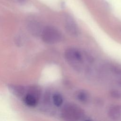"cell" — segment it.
I'll return each instance as SVG.
<instances>
[{
    "instance_id": "cell-1",
    "label": "cell",
    "mask_w": 121,
    "mask_h": 121,
    "mask_svg": "<svg viewBox=\"0 0 121 121\" xmlns=\"http://www.w3.org/2000/svg\"><path fill=\"white\" fill-rule=\"evenodd\" d=\"M64 57L67 62L73 68L79 70L81 69L83 62V58L81 52L74 48L67 49L64 53Z\"/></svg>"
},
{
    "instance_id": "cell-2",
    "label": "cell",
    "mask_w": 121,
    "mask_h": 121,
    "mask_svg": "<svg viewBox=\"0 0 121 121\" xmlns=\"http://www.w3.org/2000/svg\"><path fill=\"white\" fill-rule=\"evenodd\" d=\"M41 36L43 41L48 44L59 43L62 39V35L60 32L52 26H47L44 27Z\"/></svg>"
},
{
    "instance_id": "cell-3",
    "label": "cell",
    "mask_w": 121,
    "mask_h": 121,
    "mask_svg": "<svg viewBox=\"0 0 121 121\" xmlns=\"http://www.w3.org/2000/svg\"><path fill=\"white\" fill-rule=\"evenodd\" d=\"M80 109L76 105H68L64 109L63 114L65 118L69 121H76L78 120L82 114Z\"/></svg>"
},
{
    "instance_id": "cell-4",
    "label": "cell",
    "mask_w": 121,
    "mask_h": 121,
    "mask_svg": "<svg viewBox=\"0 0 121 121\" xmlns=\"http://www.w3.org/2000/svg\"><path fill=\"white\" fill-rule=\"evenodd\" d=\"M65 28L67 32L72 36H77L78 35L79 30L73 18L69 15H66L64 19Z\"/></svg>"
},
{
    "instance_id": "cell-5",
    "label": "cell",
    "mask_w": 121,
    "mask_h": 121,
    "mask_svg": "<svg viewBox=\"0 0 121 121\" xmlns=\"http://www.w3.org/2000/svg\"><path fill=\"white\" fill-rule=\"evenodd\" d=\"M27 29L29 32L34 36H41L43 27L38 22L31 21L27 24Z\"/></svg>"
},
{
    "instance_id": "cell-6",
    "label": "cell",
    "mask_w": 121,
    "mask_h": 121,
    "mask_svg": "<svg viewBox=\"0 0 121 121\" xmlns=\"http://www.w3.org/2000/svg\"><path fill=\"white\" fill-rule=\"evenodd\" d=\"M9 92L17 97H23L26 94V88L20 85L9 84L8 86Z\"/></svg>"
},
{
    "instance_id": "cell-7",
    "label": "cell",
    "mask_w": 121,
    "mask_h": 121,
    "mask_svg": "<svg viewBox=\"0 0 121 121\" xmlns=\"http://www.w3.org/2000/svg\"><path fill=\"white\" fill-rule=\"evenodd\" d=\"M23 98L24 103L26 106L30 107H34L36 106L39 100V99L35 96L26 93Z\"/></svg>"
},
{
    "instance_id": "cell-8",
    "label": "cell",
    "mask_w": 121,
    "mask_h": 121,
    "mask_svg": "<svg viewBox=\"0 0 121 121\" xmlns=\"http://www.w3.org/2000/svg\"><path fill=\"white\" fill-rule=\"evenodd\" d=\"M109 114L111 117L114 119H117L120 117L121 114V108L118 105H115L109 109Z\"/></svg>"
},
{
    "instance_id": "cell-9",
    "label": "cell",
    "mask_w": 121,
    "mask_h": 121,
    "mask_svg": "<svg viewBox=\"0 0 121 121\" xmlns=\"http://www.w3.org/2000/svg\"><path fill=\"white\" fill-rule=\"evenodd\" d=\"M54 104L56 106H60L63 102V98L61 95L58 93L54 94L52 97Z\"/></svg>"
},
{
    "instance_id": "cell-10",
    "label": "cell",
    "mask_w": 121,
    "mask_h": 121,
    "mask_svg": "<svg viewBox=\"0 0 121 121\" xmlns=\"http://www.w3.org/2000/svg\"><path fill=\"white\" fill-rule=\"evenodd\" d=\"M87 95L85 91H80L77 94L78 99L82 102H86L88 99Z\"/></svg>"
},
{
    "instance_id": "cell-11",
    "label": "cell",
    "mask_w": 121,
    "mask_h": 121,
    "mask_svg": "<svg viewBox=\"0 0 121 121\" xmlns=\"http://www.w3.org/2000/svg\"><path fill=\"white\" fill-rule=\"evenodd\" d=\"M17 0L18 1V2H19V3H22V4L25 3L27 1V0Z\"/></svg>"
}]
</instances>
